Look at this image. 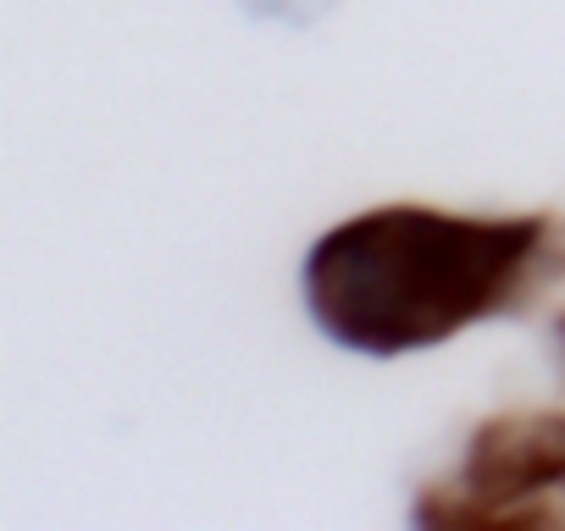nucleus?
<instances>
[{"label":"nucleus","mask_w":565,"mask_h":531,"mask_svg":"<svg viewBox=\"0 0 565 531\" xmlns=\"http://www.w3.org/2000/svg\"><path fill=\"white\" fill-rule=\"evenodd\" d=\"M543 243V216L377 205L311 243L300 294L322 338L350 355L394 360L504 311L532 283Z\"/></svg>","instance_id":"obj_1"},{"label":"nucleus","mask_w":565,"mask_h":531,"mask_svg":"<svg viewBox=\"0 0 565 531\" xmlns=\"http://www.w3.org/2000/svg\"><path fill=\"white\" fill-rule=\"evenodd\" d=\"M422 525H559L565 520V410H504L466 443L455 487L416 503Z\"/></svg>","instance_id":"obj_2"},{"label":"nucleus","mask_w":565,"mask_h":531,"mask_svg":"<svg viewBox=\"0 0 565 531\" xmlns=\"http://www.w3.org/2000/svg\"><path fill=\"white\" fill-rule=\"evenodd\" d=\"M249 18H271V23H317L333 0H238Z\"/></svg>","instance_id":"obj_3"},{"label":"nucleus","mask_w":565,"mask_h":531,"mask_svg":"<svg viewBox=\"0 0 565 531\" xmlns=\"http://www.w3.org/2000/svg\"><path fill=\"white\" fill-rule=\"evenodd\" d=\"M559 333H565V327H559Z\"/></svg>","instance_id":"obj_4"}]
</instances>
